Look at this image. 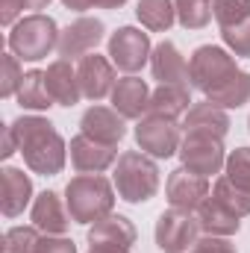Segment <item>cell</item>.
I'll return each instance as SVG.
<instances>
[{"mask_svg":"<svg viewBox=\"0 0 250 253\" xmlns=\"http://www.w3.org/2000/svg\"><path fill=\"white\" fill-rule=\"evenodd\" d=\"M188 74L191 85L221 109H239L250 100V74L242 71L224 47H197L188 59Z\"/></svg>","mask_w":250,"mask_h":253,"instance_id":"obj_1","label":"cell"},{"mask_svg":"<svg viewBox=\"0 0 250 253\" xmlns=\"http://www.w3.org/2000/svg\"><path fill=\"white\" fill-rule=\"evenodd\" d=\"M212 15L218 27H236L250 18V0H212Z\"/></svg>","mask_w":250,"mask_h":253,"instance_id":"obj_29","label":"cell"},{"mask_svg":"<svg viewBox=\"0 0 250 253\" xmlns=\"http://www.w3.org/2000/svg\"><path fill=\"white\" fill-rule=\"evenodd\" d=\"M33 197V183L21 168H3L0 171V209L6 218H18Z\"/></svg>","mask_w":250,"mask_h":253,"instance_id":"obj_18","label":"cell"},{"mask_svg":"<svg viewBox=\"0 0 250 253\" xmlns=\"http://www.w3.org/2000/svg\"><path fill=\"white\" fill-rule=\"evenodd\" d=\"M150 53H153L150 36L138 27H121L109 36V59L118 71H124L129 77L150 62Z\"/></svg>","mask_w":250,"mask_h":253,"instance_id":"obj_6","label":"cell"},{"mask_svg":"<svg viewBox=\"0 0 250 253\" xmlns=\"http://www.w3.org/2000/svg\"><path fill=\"white\" fill-rule=\"evenodd\" d=\"M165 194L171 209H183V212H197V206L209 197V180L188 171V168H177L168 174L165 183Z\"/></svg>","mask_w":250,"mask_h":253,"instance_id":"obj_11","label":"cell"},{"mask_svg":"<svg viewBox=\"0 0 250 253\" xmlns=\"http://www.w3.org/2000/svg\"><path fill=\"white\" fill-rule=\"evenodd\" d=\"M135 141L147 156L171 159L174 153H180L183 135H180L177 121H168V118H159V115H144L135 126Z\"/></svg>","mask_w":250,"mask_h":253,"instance_id":"obj_8","label":"cell"},{"mask_svg":"<svg viewBox=\"0 0 250 253\" xmlns=\"http://www.w3.org/2000/svg\"><path fill=\"white\" fill-rule=\"evenodd\" d=\"M9 126H12L15 141H18V153L24 156V162H27V168L33 174L56 177L65 168V159H68L65 138L56 132V126L50 124L47 118L21 115L18 121H12Z\"/></svg>","mask_w":250,"mask_h":253,"instance_id":"obj_2","label":"cell"},{"mask_svg":"<svg viewBox=\"0 0 250 253\" xmlns=\"http://www.w3.org/2000/svg\"><path fill=\"white\" fill-rule=\"evenodd\" d=\"M212 197L221 200V203H224L230 212H236L239 218L250 215V191L242 189V186H236L230 177H221V180L212 186Z\"/></svg>","mask_w":250,"mask_h":253,"instance_id":"obj_26","label":"cell"},{"mask_svg":"<svg viewBox=\"0 0 250 253\" xmlns=\"http://www.w3.org/2000/svg\"><path fill=\"white\" fill-rule=\"evenodd\" d=\"M39 242V227H12L3 236V253H36Z\"/></svg>","mask_w":250,"mask_h":253,"instance_id":"obj_28","label":"cell"},{"mask_svg":"<svg viewBox=\"0 0 250 253\" xmlns=\"http://www.w3.org/2000/svg\"><path fill=\"white\" fill-rule=\"evenodd\" d=\"M112 109L121 112L126 121H141L150 112V88L141 77H124L112 88Z\"/></svg>","mask_w":250,"mask_h":253,"instance_id":"obj_16","label":"cell"},{"mask_svg":"<svg viewBox=\"0 0 250 253\" xmlns=\"http://www.w3.org/2000/svg\"><path fill=\"white\" fill-rule=\"evenodd\" d=\"M24 9H27L24 0H0V24H3V27L15 24V18H18Z\"/></svg>","mask_w":250,"mask_h":253,"instance_id":"obj_36","label":"cell"},{"mask_svg":"<svg viewBox=\"0 0 250 253\" xmlns=\"http://www.w3.org/2000/svg\"><path fill=\"white\" fill-rule=\"evenodd\" d=\"M88 245L91 248H126L129 251L135 245V227L124 215H106L103 221L91 224Z\"/></svg>","mask_w":250,"mask_h":253,"instance_id":"obj_19","label":"cell"},{"mask_svg":"<svg viewBox=\"0 0 250 253\" xmlns=\"http://www.w3.org/2000/svg\"><path fill=\"white\" fill-rule=\"evenodd\" d=\"M183 126H186V132H203V135L224 138V135L230 132V115H227L221 106L203 100V103H194L186 112Z\"/></svg>","mask_w":250,"mask_h":253,"instance_id":"obj_22","label":"cell"},{"mask_svg":"<svg viewBox=\"0 0 250 253\" xmlns=\"http://www.w3.org/2000/svg\"><path fill=\"white\" fill-rule=\"evenodd\" d=\"M224 177H230L236 186L250 191V147H236L230 156H227V165H224Z\"/></svg>","mask_w":250,"mask_h":253,"instance_id":"obj_30","label":"cell"},{"mask_svg":"<svg viewBox=\"0 0 250 253\" xmlns=\"http://www.w3.org/2000/svg\"><path fill=\"white\" fill-rule=\"evenodd\" d=\"M191 253H239V251L227 236H203V239L194 242Z\"/></svg>","mask_w":250,"mask_h":253,"instance_id":"obj_33","label":"cell"},{"mask_svg":"<svg viewBox=\"0 0 250 253\" xmlns=\"http://www.w3.org/2000/svg\"><path fill=\"white\" fill-rule=\"evenodd\" d=\"M135 15L144 30L150 33H168L177 21V6L174 0H138Z\"/></svg>","mask_w":250,"mask_h":253,"instance_id":"obj_24","label":"cell"},{"mask_svg":"<svg viewBox=\"0 0 250 253\" xmlns=\"http://www.w3.org/2000/svg\"><path fill=\"white\" fill-rule=\"evenodd\" d=\"M44 80H47L50 97H53L59 106H74V103H80V97H83L80 77H77V68L68 62V59H56L53 65H47Z\"/></svg>","mask_w":250,"mask_h":253,"instance_id":"obj_20","label":"cell"},{"mask_svg":"<svg viewBox=\"0 0 250 253\" xmlns=\"http://www.w3.org/2000/svg\"><path fill=\"white\" fill-rule=\"evenodd\" d=\"M126 118L121 112L109 109V106H91L85 109V115L80 118V132L100 141V144H118L121 138L126 135Z\"/></svg>","mask_w":250,"mask_h":253,"instance_id":"obj_14","label":"cell"},{"mask_svg":"<svg viewBox=\"0 0 250 253\" xmlns=\"http://www.w3.org/2000/svg\"><path fill=\"white\" fill-rule=\"evenodd\" d=\"M248 126H250V121H248Z\"/></svg>","mask_w":250,"mask_h":253,"instance_id":"obj_40","label":"cell"},{"mask_svg":"<svg viewBox=\"0 0 250 253\" xmlns=\"http://www.w3.org/2000/svg\"><path fill=\"white\" fill-rule=\"evenodd\" d=\"M33 227H39L42 233L47 236H62L65 230L71 227V212H68V203H62V197L56 191H42L36 200H33Z\"/></svg>","mask_w":250,"mask_h":253,"instance_id":"obj_17","label":"cell"},{"mask_svg":"<svg viewBox=\"0 0 250 253\" xmlns=\"http://www.w3.org/2000/svg\"><path fill=\"white\" fill-rule=\"evenodd\" d=\"M77 77H80V88H83V97L88 100H103L106 94H112L115 88V65L106 56H97V53H88L83 56L77 65Z\"/></svg>","mask_w":250,"mask_h":253,"instance_id":"obj_12","label":"cell"},{"mask_svg":"<svg viewBox=\"0 0 250 253\" xmlns=\"http://www.w3.org/2000/svg\"><path fill=\"white\" fill-rule=\"evenodd\" d=\"M88 253H129L126 248H91Z\"/></svg>","mask_w":250,"mask_h":253,"instance_id":"obj_38","label":"cell"},{"mask_svg":"<svg viewBox=\"0 0 250 253\" xmlns=\"http://www.w3.org/2000/svg\"><path fill=\"white\" fill-rule=\"evenodd\" d=\"M221 39L224 44L236 53V56H250V18L236 24V27H221Z\"/></svg>","mask_w":250,"mask_h":253,"instance_id":"obj_32","label":"cell"},{"mask_svg":"<svg viewBox=\"0 0 250 253\" xmlns=\"http://www.w3.org/2000/svg\"><path fill=\"white\" fill-rule=\"evenodd\" d=\"M18 103H21L24 109H36V112L50 109V106L56 103V100L50 97V91H47L44 71H27V74H24V83H21V88H18Z\"/></svg>","mask_w":250,"mask_h":253,"instance_id":"obj_25","label":"cell"},{"mask_svg":"<svg viewBox=\"0 0 250 253\" xmlns=\"http://www.w3.org/2000/svg\"><path fill=\"white\" fill-rule=\"evenodd\" d=\"M197 215L183 209H168L156 221V248L162 253H186L197 242Z\"/></svg>","mask_w":250,"mask_h":253,"instance_id":"obj_9","label":"cell"},{"mask_svg":"<svg viewBox=\"0 0 250 253\" xmlns=\"http://www.w3.org/2000/svg\"><path fill=\"white\" fill-rule=\"evenodd\" d=\"M180 159H183V168L206 177V180L227 165V153H224L221 138L203 135V132H186V138L180 144Z\"/></svg>","mask_w":250,"mask_h":253,"instance_id":"obj_7","label":"cell"},{"mask_svg":"<svg viewBox=\"0 0 250 253\" xmlns=\"http://www.w3.org/2000/svg\"><path fill=\"white\" fill-rule=\"evenodd\" d=\"M126 0H62L65 9L71 12H85V9H121Z\"/></svg>","mask_w":250,"mask_h":253,"instance_id":"obj_35","label":"cell"},{"mask_svg":"<svg viewBox=\"0 0 250 253\" xmlns=\"http://www.w3.org/2000/svg\"><path fill=\"white\" fill-rule=\"evenodd\" d=\"M118 197L126 203H147L159 191V165L141 150H126L118 156L115 177H112Z\"/></svg>","mask_w":250,"mask_h":253,"instance_id":"obj_4","label":"cell"},{"mask_svg":"<svg viewBox=\"0 0 250 253\" xmlns=\"http://www.w3.org/2000/svg\"><path fill=\"white\" fill-rule=\"evenodd\" d=\"M36 253H77V245L65 236H44L39 242Z\"/></svg>","mask_w":250,"mask_h":253,"instance_id":"obj_34","label":"cell"},{"mask_svg":"<svg viewBox=\"0 0 250 253\" xmlns=\"http://www.w3.org/2000/svg\"><path fill=\"white\" fill-rule=\"evenodd\" d=\"M68 150H71V165L80 174H100L109 165H115V156H118V150L112 144H100V141H94L83 132L71 138Z\"/></svg>","mask_w":250,"mask_h":253,"instance_id":"obj_15","label":"cell"},{"mask_svg":"<svg viewBox=\"0 0 250 253\" xmlns=\"http://www.w3.org/2000/svg\"><path fill=\"white\" fill-rule=\"evenodd\" d=\"M15 150H18L15 132H12V126H6V135H3V150H0V156H3V159H9V156H12Z\"/></svg>","mask_w":250,"mask_h":253,"instance_id":"obj_37","label":"cell"},{"mask_svg":"<svg viewBox=\"0 0 250 253\" xmlns=\"http://www.w3.org/2000/svg\"><path fill=\"white\" fill-rule=\"evenodd\" d=\"M191 97H188V85H159L156 91H150V115L177 121L180 115H186Z\"/></svg>","mask_w":250,"mask_h":253,"instance_id":"obj_23","label":"cell"},{"mask_svg":"<svg viewBox=\"0 0 250 253\" xmlns=\"http://www.w3.org/2000/svg\"><path fill=\"white\" fill-rule=\"evenodd\" d=\"M103 33H106L103 21H97V18H77L74 24H68L59 33V47L56 50L68 62L71 59H83L103 42Z\"/></svg>","mask_w":250,"mask_h":253,"instance_id":"obj_10","label":"cell"},{"mask_svg":"<svg viewBox=\"0 0 250 253\" xmlns=\"http://www.w3.org/2000/svg\"><path fill=\"white\" fill-rule=\"evenodd\" d=\"M65 203L77 224H97L112 215L115 206V183L100 174H80L65 186Z\"/></svg>","mask_w":250,"mask_h":253,"instance_id":"obj_3","label":"cell"},{"mask_svg":"<svg viewBox=\"0 0 250 253\" xmlns=\"http://www.w3.org/2000/svg\"><path fill=\"white\" fill-rule=\"evenodd\" d=\"M197 224L206 236H236L242 227V218L236 212H230L221 200H215L212 194L197 206Z\"/></svg>","mask_w":250,"mask_h":253,"instance_id":"obj_21","label":"cell"},{"mask_svg":"<svg viewBox=\"0 0 250 253\" xmlns=\"http://www.w3.org/2000/svg\"><path fill=\"white\" fill-rule=\"evenodd\" d=\"M24 3H27V9H44L50 0H24Z\"/></svg>","mask_w":250,"mask_h":253,"instance_id":"obj_39","label":"cell"},{"mask_svg":"<svg viewBox=\"0 0 250 253\" xmlns=\"http://www.w3.org/2000/svg\"><path fill=\"white\" fill-rule=\"evenodd\" d=\"M53 47H59V27L50 15L33 12L21 18L9 33V50L24 62H39Z\"/></svg>","mask_w":250,"mask_h":253,"instance_id":"obj_5","label":"cell"},{"mask_svg":"<svg viewBox=\"0 0 250 253\" xmlns=\"http://www.w3.org/2000/svg\"><path fill=\"white\" fill-rule=\"evenodd\" d=\"M177 21L186 30H203L212 21V0H174Z\"/></svg>","mask_w":250,"mask_h":253,"instance_id":"obj_27","label":"cell"},{"mask_svg":"<svg viewBox=\"0 0 250 253\" xmlns=\"http://www.w3.org/2000/svg\"><path fill=\"white\" fill-rule=\"evenodd\" d=\"M150 71H153V80H159V85H191V74H188L186 56L168 39L153 47V53H150Z\"/></svg>","mask_w":250,"mask_h":253,"instance_id":"obj_13","label":"cell"},{"mask_svg":"<svg viewBox=\"0 0 250 253\" xmlns=\"http://www.w3.org/2000/svg\"><path fill=\"white\" fill-rule=\"evenodd\" d=\"M21 83H24V71L18 65V56L15 53H3V59H0V97L18 94Z\"/></svg>","mask_w":250,"mask_h":253,"instance_id":"obj_31","label":"cell"}]
</instances>
